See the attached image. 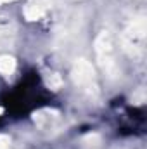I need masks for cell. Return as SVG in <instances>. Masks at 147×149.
I'll use <instances>...</instances> for the list:
<instances>
[{"mask_svg": "<svg viewBox=\"0 0 147 149\" xmlns=\"http://www.w3.org/2000/svg\"><path fill=\"white\" fill-rule=\"evenodd\" d=\"M14 68H16V63H14V59H12V57H9V56L0 57V73L9 74V73H12V71H14Z\"/></svg>", "mask_w": 147, "mask_h": 149, "instance_id": "cell-1", "label": "cell"}, {"mask_svg": "<svg viewBox=\"0 0 147 149\" xmlns=\"http://www.w3.org/2000/svg\"><path fill=\"white\" fill-rule=\"evenodd\" d=\"M0 2H10V0H0Z\"/></svg>", "mask_w": 147, "mask_h": 149, "instance_id": "cell-2", "label": "cell"}]
</instances>
